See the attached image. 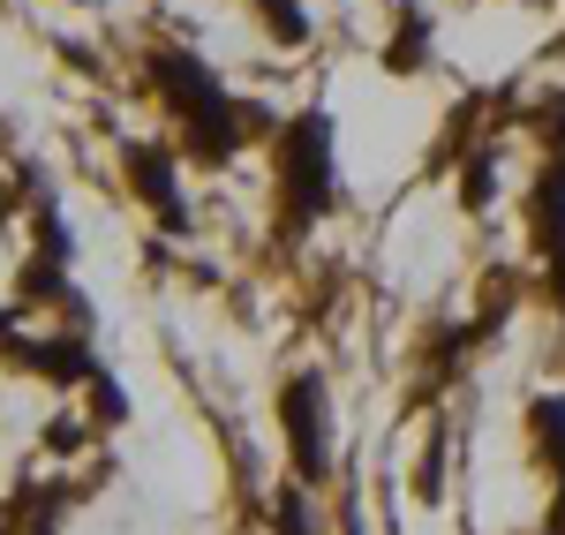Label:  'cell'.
Masks as SVG:
<instances>
[{"label":"cell","mask_w":565,"mask_h":535,"mask_svg":"<svg viewBox=\"0 0 565 535\" xmlns=\"http://www.w3.org/2000/svg\"><path fill=\"white\" fill-rule=\"evenodd\" d=\"M287 446H295V475L317 483L324 460H332V407H324V377L317 370L287 385Z\"/></svg>","instance_id":"obj_3"},{"label":"cell","mask_w":565,"mask_h":535,"mask_svg":"<svg viewBox=\"0 0 565 535\" xmlns=\"http://www.w3.org/2000/svg\"><path fill=\"white\" fill-rule=\"evenodd\" d=\"M257 15L271 23V39H279V45H302L309 39V8H302V0H257Z\"/></svg>","instance_id":"obj_5"},{"label":"cell","mask_w":565,"mask_h":535,"mask_svg":"<svg viewBox=\"0 0 565 535\" xmlns=\"http://www.w3.org/2000/svg\"><path fill=\"white\" fill-rule=\"evenodd\" d=\"M279 535H309V513H302V497H295V491L279 497Z\"/></svg>","instance_id":"obj_7"},{"label":"cell","mask_w":565,"mask_h":535,"mask_svg":"<svg viewBox=\"0 0 565 535\" xmlns=\"http://www.w3.org/2000/svg\"><path fill=\"white\" fill-rule=\"evenodd\" d=\"M279 189H287V226H309L332 204V121H324V114H302V121L287 129Z\"/></svg>","instance_id":"obj_2"},{"label":"cell","mask_w":565,"mask_h":535,"mask_svg":"<svg viewBox=\"0 0 565 535\" xmlns=\"http://www.w3.org/2000/svg\"><path fill=\"white\" fill-rule=\"evenodd\" d=\"M129 181H136V196L143 204H159V220H167V234H181V196H174V159L167 151H151V143H136L129 151Z\"/></svg>","instance_id":"obj_4"},{"label":"cell","mask_w":565,"mask_h":535,"mask_svg":"<svg viewBox=\"0 0 565 535\" xmlns=\"http://www.w3.org/2000/svg\"><path fill=\"white\" fill-rule=\"evenodd\" d=\"M423 61V15L407 8V23H399V45H392V68H415Z\"/></svg>","instance_id":"obj_6"},{"label":"cell","mask_w":565,"mask_h":535,"mask_svg":"<svg viewBox=\"0 0 565 535\" xmlns=\"http://www.w3.org/2000/svg\"><path fill=\"white\" fill-rule=\"evenodd\" d=\"M151 76L167 84L174 114L189 121V159H204V167H226L242 136L271 129L257 106H234V98H226V90L212 84V68H204L196 53H151Z\"/></svg>","instance_id":"obj_1"}]
</instances>
